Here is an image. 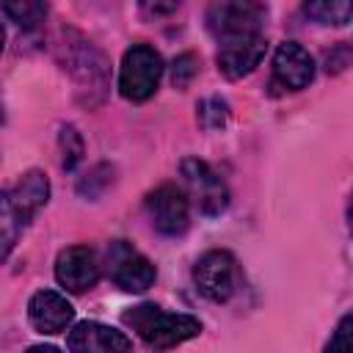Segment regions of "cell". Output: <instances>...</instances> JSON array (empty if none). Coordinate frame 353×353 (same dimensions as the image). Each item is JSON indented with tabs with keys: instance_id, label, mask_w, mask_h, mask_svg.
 I'll return each instance as SVG.
<instances>
[{
	"instance_id": "6da1fadb",
	"label": "cell",
	"mask_w": 353,
	"mask_h": 353,
	"mask_svg": "<svg viewBox=\"0 0 353 353\" xmlns=\"http://www.w3.org/2000/svg\"><path fill=\"white\" fill-rule=\"evenodd\" d=\"M50 199V179L44 171H28L11 188L0 193V265L8 259L14 245L30 221L44 210Z\"/></svg>"
},
{
	"instance_id": "7a4b0ae2",
	"label": "cell",
	"mask_w": 353,
	"mask_h": 353,
	"mask_svg": "<svg viewBox=\"0 0 353 353\" xmlns=\"http://www.w3.org/2000/svg\"><path fill=\"white\" fill-rule=\"evenodd\" d=\"M121 323L132 328L152 350H168L201 334V323L193 314H174L157 303H138L127 309L121 314Z\"/></svg>"
},
{
	"instance_id": "3957f363",
	"label": "cell",
	"mask_w": 353,
	"mask_h": 353,
	"mask_svg": "<svg viewBox=\"0 0 353 353\" xmlns=\"http://www.w3.org/2000/svg\"><path fill=\"white\" fill-rule=\"evenodd\" d=\"M163 77V58L149 44H132L121 58L119 91L130 102H146Z\"/></svg>"
},
{
	"instance_id": "277c9868",
	"label": "cell",
	"mask_w": 353,
	"mask_h": 353,
	"mask_svg": "<svg viewBox=\"0 0 353 353\" xmlns=\"http://www.w3.org/2000/svg\"><path fill=\"white\" fill-rule=\"evenodd\" d=\"M237 281H240V270H237V259L223 251V248H215V251H207L199 256V262L193 265V284L196 290L215 301V303H223L234 295L237 290Z\"/></svg>"
},
{
	"instance_id": "5b68a950",
	"label": "cell",
	"mask_w": 353,
	"mask_h": 353,
	"mask_svg": "<svg viewBox=\"0 0 353 353\" xmlns=\"http://www.w3.org/2000/svg\"><path fill=\"white\" fill-rule=\"evenodd\" d=\"M265 17H268V8L262 3L226 0V3H212L207 8V28L218 41H223L245 33H262Z\"/></svg>"
},
{
	"instance_id": "8992f818",
	"label": "cell",
	"mask_w": 353,
	"mask_h": 353,
	"mask_svg": "<svg viewBox=\"0 0 353 353\" xmlns=\"http://www.w3.org/2000/svg\"><path fill=\"white\" fill-rule=\"evenodd\" d=\"M179 171L185 176V185H188V193H190L193 204L204 215H218V212L226 210L229 190H226L223 179L218 176V171L210 163H204L199 157H185Z\"/></svg>"
},
{
	"instance_id": "52a82bcc",
	"label": "cell",
	"mask_w": 353,
	"mask_h": 353,
	"mask_svg": "<svg viewBox=\"0 0 353 353\" xmlns=\"http://www.w3.org/2000/svg\"><path fill=\"white\" fill-rule=\"evenodd\" d=\"M108 276L113 279L116 287H121L127 292H143V290H149L154 284L157 270L130 243L113 240L108 245Z\"/></svg>"
},
{
	"instance_id": "ba28073f",
	"label": "cell",
	"mask_w": 353,
	"mask_h": 353,
	"mask_svg": "<svg viewBox=\"0 0 353 353\" xmlns=\"http://www.w3.org/2000/svg\"><path fill=\"white\" fill-rule=\"evenodd\" d=\"M146 212L160 234L176 237L190 226V201L176 185H160L146 196Z\"/></svg>"
},
{
	"instance_id": "9c48e42d",
	"label": "cell",
	"mask_w": 353,
	"mask_h": 353,
	"mask_svg": "<svg viewBox=\"0 0 353 353\" xmlns=\"http://www.w3.org/2000/svg\"><path fill=\"white\" fill-rule=\"evenodd\" d=\"M265 50H268L265 33H245V36L223 39L218 41V69L229 80H240L259 66V61L265 58Z\"/></svg>"
},
{
	"instance_id": "30bf717a",
	"label": "cell",
	"mask_w": 353,
	"mask_h": 353,
	"mask_svg": "<svg viewBox=\"0 0 353 353\" xmlns=\"http://www.w3.org/2000/svg\"><path fill=\"white\" fill-rule=\"evenodd\" d=\"M314 77V61L312 55L295 44V41H284L279 44L276 55H273V80L270 88L279 91H301L312 83Z\"/></svg>"
},
{
	"instance_id": "8fae6325",
	"label": "cell",
	"mask_w": 353,
	"mask_h": 353,
	"mask_svg": "<svg viewBox=\"0 0 353 353\" xmlns=\"http://www.w3.org/2000/svg\"><path fill=\"white\" fill-rule=\"evenodd\" d=\"M55 279L69 292H85L99 279V259L88 245H69L55 259Z\"/></svg>"
},
{
	"instance_id": "7c38bea8",
	"label": "cell",
	"mask_w": 353,
	"mask_h": 353,
	"mask_svg": "<svg viewBox=\"0 0 353 353\" xmlns=\"http://www.w3.org/2000/svg\"><path fill=\"white\" fill-rule=\"evenodd\" d=\"M72 353H132V342L124 331L97 320H83L69 331L66 339Z\"/></svg>"
},
{
	"instance_id": "4fadbf2b",
	"label": "cell",
	"mask_w": 353,
	"mask_h": 353,
	"mask_svg": "<svg viewBox=\"0 0 353 353\" xmlns=\"http://www.w3.org/2000/svg\"><path fill=\"white\" fill-rule=\"evenodd\" d=\"M66 69L80 83V91H99L102 94L108 85V61L85 39H77V44L66 41Z\"/></svg>"
},
{
	"instance_id": "5bb4252c",
	"label": "cell",
	"mask_w": 353,
	"mask_h": 353,
	"mask_svg": "<svg viewBox=\"0 0 353 353\" xmlns=\"http://www.w3.org/2000/svg\"><path fill=\"white\" fill-rule=\"evenodd\" d=\"M30 325L39 334H61L74 320V306L55 290H39L28 303Z\"/></svg>"
},
{
	"instance_id": "9a60e30c",
	"label": "cell",
	"mask_w": 353,
	"mask_h": 353,
	"mask_svg": "<svg viewBox=\"0 0 353 353\" xmlns=\"http://www.w3.org/2000/svg\"><path fill=\"white\" fill-rule=\"evenodd\" d=\"M303 14L320 25H347L350 22V14H353V6L347 0H317V3H306L303 6Z\"/></svg>"
},
{
	"instance_id": "2e32d148",
	"label": "cell",
	"mask_w": 353,
	"mask_h": 353,
	"mask_svg": "<svg viewBox=\"0 0 353 353\" xmlns=\"http://www.w3.org/2000/svg\"><path fill=\"white\" fill-rule=\"evenodd\" d=\"M0 11H3L11 22H17L19 28H25V30L39 28V25L44 22V17H47V6H44V3H36V0L3 3V6H0Z\"/></svg>"
},
{
	"instance_id": "e0dca14e",
	"label": "cell",
	"mask_w": 353,
	"mask_h": 353,
	"mask_svg": "<svg viewBox=\"0 0 353 353\" xmlns=\"http://www.w3.org/2000/svg\"><path fill=\"white\" fill-rule=\"evenodd\" d=\"M58 143H61V165H63L66 171H72V168L83 160V152H85V146H83V135H80L72 124H66V127L61 130Z\"/></svg>"
},
{
	"instance_id": "ac0fdd59",
	"label": "cell",
	"mask_w": 353,
	"mask_h": 353,
	"mask_svg": "<svg viewBox=\"0 0 353 353\" xmlns=\"http://www.w3.org/2000/svg\"><path fill=\"white\" fill-rule=\"evenodd\" d=\"M229 119V105L218 97H210V99H201L199 105V121L207 127V130H221Z\"/></svg>"
},
{
	"instance_id": "d6986e66",
	"label": "cell",
	"mask_w": 353,
	"mask_h": 353,
	"mask_svg": "<svg viewBox=\"0 0 353 353\" xmlns=\"http://www.w3.org/2000/svg\"><path fill=\"white\" fill-rule=\"evenodd\" d=\"M199 66V61H196V55L193 52H182V55H176L174 58V66H171V83H174V88H188V83L196 77V69Z\"/></svg>"
},
{
	"instance_id": "ffe728a7",
	"label": "cell",
	"mask_w": 353,
	"mask_h": 353,
	"mask_svg": "<svg viewBox=\"0 0 353 353\" xmlns=\"http://www.w3.org/2000/svg\"><path fill=\"white\" fill-rule=\"evenodd\" d=\"M350 325H353V317L342 314V320L334 328V334H331V339H328L323 353H350Z\"/></svg>"
},
{
	"instance_id": "44dd1931",
	"label": "cell",
	"mask_w": 353,
	"mask_h": 353,
	"mask_svg": "<svg viewBox=\"0 0 353 353\" xmlns=\"http://www.w3.org/2000/svg\"><path fill=\"white\" fill-rule=\"evenodd\" d=\"M25 353H61V350L52 347V345H33V347H28Z\"/></svg>"
},
{
	"instance_id": "7402d4cb",
	"label": "cell",
	"mask_w": 353,
	"mask_h": 353,
	"mask_svg": "<svg viewBox=\"0 0 353 353\" xmlns=\"http://www.w3.org/2000/svg\"><path fill=\"white\" fill-rule=\"evenodd\" d=\"M3 41H6V33H3V25H0V50H3Z\"/></svg>"
},
{
	"instance_id": "603a6c76",
	"label": "cell",
	"mask_w": 353,
	"mask_h": 353,
	"mask_svg": "<svg viewBox=\"0 0 353 353\" xmlns=\"http://www.w3.org/2000/svg\"><path fill=\"white\" fill-rule=\"evenodd\" d=\"M0 119H3V108H0Z\"/></svg>"
}]
</instances>
